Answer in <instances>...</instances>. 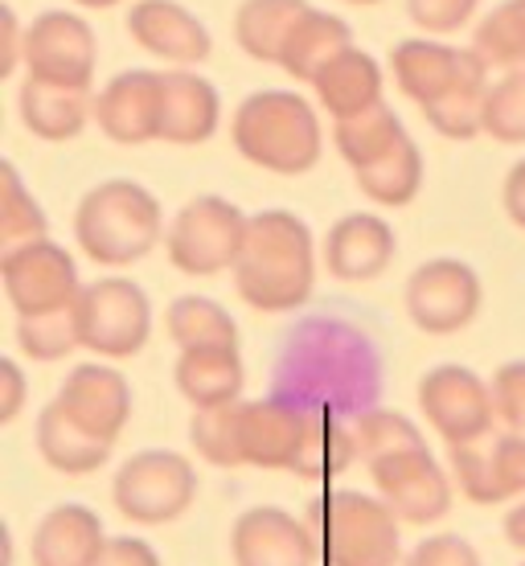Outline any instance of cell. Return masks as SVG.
<instances>
[{
	"instance_id": "obj_1",
	"label": "cell",
	"mask_w": 525,
	"mask_h": 566,
	"mask_svg": "<svg viewBox=\"0 0 525 566\" xmlns=\"http://www.w3.org/2000/svg\"><path fill=\"white\" fill-rule=\"evenodd\" d=\"M386 382L382 345L366 328L316 312L287 328L271 366V395L292 398L304 411L357 419L378 407Z\"/></svg>"
},
{
	"instance_id": "obj_2",
	"label": "cell",
	"mask_w": 525,
	"mask_h": 566,
	"mask_svg": "<svg viewBox=\"0 0 525 566\" xmlns=\"http://www.w3.org/2000/svg\"><path fill=\"white\" fill-rule=\"evenodd\" d=\"M234 287L255 312L284 316L308 304L316 287V242L304 218L292 210H263L251 218Z\"/></svg>"
},
{
	"instance_id": "obj_3",
	"label": "cell",
	"mask_w": 525,
	"mask_h": 566,
	"mask_svg": "<svg viewBox=\"0 0 525 566\" xmlns=\"http://www.w3.org/2000/svg\"><path fill=\"white\" fill-rule=\"evenodd\" d=\"M234 148L242 160L255 169L280 172V177H300L316 169L325 153V132L316 119L313 103L296 91H255L239 103L234 124H230Z\"/></svg>"
},
{
	"instance_id": "obj_4",
	"label": "cell",
	"mask_w": 525,
	"mask_h": 566,
	"mask_svg": "<svg viewBox=\"0 0 525 566\" xmlns=\"http://www.w3.org/2000/svg\"><path fill=\"white\" fill-rule=\"evenodd\" d=\"M165 230L160 201L140 181H103L95 185L74 210V239L91 263L99 268H132L148 251H157Z\"/></svg>"
},
{
	"instance_id": "obj_5",
	"label": "cell",
	"mask_w": 525,
	"mask_h": 566,
	"mask_svg": "<svg viewBox=\"0 0 525 566\" xmlns=\"http://www.w3.org/2000/svg\"><path fill=\"white\" fill-rule=\"evenodd\" d=\"M308 525L328 566H398L402 534L382 496L361 489H325L308 501Z\"/></svg>"
},
{
	"instance_id": "obj_6",
	"label": "cell",
	"mask_w": 525,
	"mask_h": 566,
	"mask_svg": "<svg viewBox=\"0 0 525 566\" xmlns=\"http://www.w3.org/2000/svg\"><path fill=\"white\" fill-rule=\"evenodd\" d=\"M112 501L136 525H169L198 501V468L189 455L165 448L136 452L115 472Z\"/></svg>"
},
{
	"instance_id": "obj_7",
	"label": "cell",
	"mask_w": 525,
	"mask_h": 566,
	"mask_svg": "<svg viewBox=\"0 0 525 566\" xmlns=\"http://www.w3.org/2000/svg\"><path fill=\"white\" fill-rule=\"evenodd\" d=\"M246 227L251 218L227 198H193L185 201L181 213L169 222L165 234V251L169 263L185 275H222L234 271L246 242Z\"/></svg>"
},
{
	"instance_id": "obj_8",
	"label": "cell",
	"mask_w": 525,
	"mask_h": 566,
	"mask_svg": "<svg viewBox=\"0 0 525 566\" xmlns=\"http://www.w3.org/2000/svg\"><path fill=\"white\" fill-rule=\"evenodd\" d=\"M78 333H83V349L91 354L112 357V361L136 357L153 337L148 292L124 275L86 283L78 296Z\"/></svg>"
},
{
	"instance_id": "obj_9",
	"label": "cell",
	"mask_w": 525,
	"mask_h": 566,
	"mask_svg": "<svg viewBox=\"0 0 525 566\" xmlns=\"http://www.w3.org/2000/svg\"><path fill=\"white\" fill-rule=\"evenodd\" d=\"M419 411L448 448L493 436L497 402L493 386L469 366H435L419 378Z\"/></svg>"
},
{
	"instance_id": "obj_10",
	"label": "cell",
	"mask_w": 525,
	"mask_h": 566,
	"mask_svg": "<svg viewBox=\"0 0 525 566\" xmlns=\"http://www.w3.org/2000/svg\"><path fill=\"white\" fill-rule=\"evenodd\" d=\"M4 296L17 316H42V312L74 308L86 283L78 280V263L66 247L50 239H29L21 247H9L0 259Z\"/></svg>"
},
{
	"instance_id": "obj_11",
	"label": "cell",
	"mask_w": 525,
	"mask_h": 566,
	"mask_svg": "<svg viewBox=\"0 0 525 566\" xmlns=\"http://www.w3.org/2000/svg\"><path fill=\"white\" fill-rule=\"evenodd\" d=\"M95 62H99L95 29L78 13L50 9V13L33 17V25L25 29V78L91 91Z\"/></svg>"
},
{
	"instance_id": "obj_12",
	"label": "cell",
	"mask_w": 525,
	"mask_h": 566,
	"mask_svg": "<svg viewBox=\"0 0 525 566\" xmlns=\"http://www.w3.org/2000/svg\"><path fill=\"white\" fill-rule=\"evenodd\" d=\"M369 468L374 493L382 496L390 513L402 525H431L448 517L452 510V476L443 472V464L423 448H407V452L382 455Z\"/></svg>"
},
{
	"instance_id": "obj_13",
	"label": "cell",
	"mask_w": 525,
	"mask_h": 566,
	"mask_svg": "<svg viewBox=\"0 0 525 566\" xmlns=\"http://www.w3.org/2000/svg\"><path fill=\"white\" fill-rule=\"evenodd\" d=\"M481 312V275L460 259H427L407 280V316L431 337H452Z\"/></svg>"
},
{
	"instance_id": "obj_14",
	"label": "cell",
	"mask_w": 525,
	"mask_h": 566,
	"mask_svg": "<svg viewBox=\"0 0 525 566\" xmlns=\"http://www.w3.org/2000/svg\"><path fill=\"white\" fill-rule=\"evenodd\" d=\"M230 554L234 566H316L321 542L308 517H296L280 505H255L239 513L230 530Z\"/></svg>"
},
{
	"instance_id": "obj_15",
	"label": "cell",
	"mask_w": 525,
	"mask_h": 566,
	"mask_svg": "<svg viewBox=\"0 0 525 566\" xmlns=\"http://www.w3.org/2000/svg\"><path fill=\"white\" fill-rule=\"evenodd\" d=\"M308 415L313 411H304L292 398L280 395L239 402L242 464L267 468V472H292L304 427H308Z\"/></svg>"
},
{
	"instance_id": "obj_16",
	"label": "cell",
	"mask_w": 525,
	"mask_h": 566,
	"mask_svg": "<svg viewBox=\"0 0 525 566\" xmlns=\"http://www.w3.org/2000/svg\"><path fill=\"white\" fill-rule=\"evenodd\" d=\"M62 411L71 415L74 423L86 427L91 436L115 439L124 436V427L132 419V386L119 369L103 366V361H86L66 374V382L54 398Z\"/></svg>"
},
{
	"instance_id": "obj_17",
	"label": "cell",
	"mask_w": 525,
	"mask_h": 566,
	"mask_svg": "<svg viewBox=\"0 0 525 566\" xmlns=\"http://www.w3.org/2000/svg\"><path fill=\"white\" fill-rule=\"evenodd\" d=\"M132 42L144 54L172 62V66H201L213 54V38L198 13H189L177 0H136L128 13Z\"/></svg>"
},
{
	"instance_id": "obj_18",
	"label": "cell",
	"mask_w": 525,
	"mask_h": 566,
	"mask_svg": "<svg viewBox=\"0 0 525 566\" xmlns=\"http://www.w3.org/2000/svg\"><path fill=\"white\" fill-rule=\"evenodd\" d=\"M398 239L395 227L378 213H345L325 234V268L333 280L342 283H366L378 280L395 263Z\"/></svg>"
},
{
	"instance_id": "obj_19",
	"label": "cell",
	"mask_w": 525,
	"mask_h": 566,
	"mask_svg": "<svg viewBox=\"0 0 525 566\" xmlns=\"http://www.w3.org/2000/svg\"><path fill=\"white\" fill-rule=\"evenodd\" d=\"M95 124L115 144L160 140V74L119 71L95 95Z\"/></svg>"
},
{
	"instance_id": "obj_20",
	"label": "cell",
	"mask_w": 525,
	"mask_h": 566,
	"mask_svg": "<svg viewBox=\"0 0 525 566\" xmlns=\"http://www.w3.org/2000/svg\"><path fill=\"white\" fill-rule=\"evenodd\" d=\"M222 99L210 78L193 71L160 74V140L165 144H206L218 132Z\"/></svg>"
},
{
	"instance_id": "obj_21",
	"label": "cell",
	"mask_w": 525,
	"mask_h": 566,
	"mask_svg": "<svg viewBox=\"0 0 525 566\" xmlns=\"http://www.w3.org/2000/svg\"><path fill=\"white\" fill-rule=\"evenodd\" d=\"M103 546H107V534H103L99 513L78 501H66L38 522L29 554H33V566H95Z\"/></svg>"
},
{
	"instance_id": "obj_22",
	"label": "cell",
	"mask_w": 525,
	"mask_h": 566,
	"mask_svg": "<svg viewBox=\"0 0 525 566\" xmlns=\"http://www.w3.org/2000/svg\"><path fill=\"white\" fill-rule=\"evenodd\" d=\"M172 382L193 411H213V407H230L242 402V354L230 345H213V349H181L177 366H172Z\"/></svg>"
},
{
	"instance_id": "obj_23",
	"label": "cell",
	"mask_w": 525,
	"mask_h": 566,
	"mask_svg": "<svg viewBox=\"0 0 525 566\" xmlns=\"http://www.w3.org/2000/svg\"><path fill=\"white\" fill-rule=\"evenodd\" d=\"M469 50L440 42V38H407L390 50V71H395L398 91L414 99L419 107L435 103L455 83V74L464 66Z\"/></svg>"
},
{
	"instance_id": "obj_24",
	"label": "cell",
	"mask_w": 525,
	"mask_h": 566,
	"mask_svg": "<svg viewBox=\"0 0 525 566\" xmlns=\"http://www.w3.org/2000/svg\"><path fill=\"white\" fill-rule=\"evenodd\" d=\"M357 460H361V439H357L354 419L313 411L308 415V427H304V439H300L292 476L313 484H328L337 481L342 472H349Z\"/></svg>"
},
{
	"instance_id": "obj_25",
	"label": "cell",
	"mask_w": 525,
	"mask_h": 566,
	"mask_svg": "<svg viewBox=\"0 0 525 566\" xmlns=\"http://www.w3.org/2000/svg\"><path fill=\"white\" fill-rule=\"evenodd\" d=\"M17 107H21L25 128L33 132L38 140H50V144L74 140V136L95 119V99H91V91L38 83V78H25V83H21Z\"/></svg>"
},
{
	"instance_id": "obj_26",
	"label": "cell",
	"mask_w": 525,
	"mask_h": 566,
	"mask_svg": "<svg viewBox=\"0 0 525 566\" xmlns=\"http://www.w3.org/2000/svg\"><path fill=\"white\" fill-rule=\"evenodd\" d=\"M313 91H316V103H321L333 119L369 112L374 103H382V66H378V57L366 54L361 45H349L345 54H337L325 71L316 74Z\"/></svg>"
},
{
	"instance_id": "obj_27",
	"label": "cell",
	"mask_w": 525,
	"mask_h": 566,
	"mask_svg": "<svg viewBox=\"0 0 525 566\" xmlns=\"http://www.w3.org/2000/svg\"><path fill=\"white\" fill-rule=\"evenodd\" d=\"M489 86H493V66L476 50H469L464 66L455 74V83L443 91L440 99L423 107L427 124L440 132L443 140H472V136H481V115H484Z\"/></svg>"
},
{
	"instance_id": "obj_28",
	"label": "cell",
	"mask_w": 525,
	"mask_h": 566,
	"mask_svg": "<svg viewBox=\"0 0 525 566\" xmlns=\"http://www.w3.org/2000/svg\"><path fill=\"white\" fill-rule=\"evenodd\" d=\"M38 452L62 476H91L112 460V443L78 427L57 402L38 415Z\"/></svg>"
},
{
	"instance_id": "obj_29",
	"label": "cell",
	"mask_w": 525,
	"mask_h": 566,
	"mask_svg": "<svg viewBox=\"0 0 525 566\" xmlns=\"http://www.w3.org/2000/svg\"><path fill=\"white\" fill-rule=\"evenodd\" d=\"M349 45H354L349 21H342L337 13H325V9H308L300 17V25L292 29L284 54H280V66L296 83H313L316 74L325 71L337 54H345Z\"/></svg>"
},
{
	"instance_id": "obj_30",
	"label": "cell",
	"mask_w": 525,
	"mask_h": 566,
	"mask_svg": "<svg viewBox=\"0 0 525 566\" xmlns=\"http://www.w3.org/2000/svg\"><path fill=\"white\" fill-rule=\"evenodd\" d=\"M308 0H242L234 13V42L242 45V54L255 62H275L284 54L292 29L300 25V17L308 13Z\"/></svg>"
},
{
	"instance_id": "obj_31",
	"label": "cell",
	"mask_w": 525,
	"mask_h": 566,
	"mask_svg": "<svg viewBox=\"0 0 525 566\" xmlns=\"http://www.w3.org/2000/svg\"><path fill=\"white\" fill-rule=\"evenodd\" d=\"M407 140V128L390 103H374L369 112L345 115L333 119V144L349 169H366L374 160H382L386 153H395L398 144Z\"/></svg>"
},
{
	"instance_id": "obj_32",
	"label": "cell",
	"mask_w": 525,
	"mask_h": 566,
	"mask_svg": "<svg viewBox=\"0 0 525 566\" xmlns=\"http://www.w3.org/2000/svg\"><path fill=\"white\" fill-rule=\"evenodd\" d=\"M354 181L357 189L366 193L369 201H378V206H411L419 198V189H423V153H419V144L407 136V140L398 144L395 153H386L382 160H374L366 169H354Z\"/></svg>"
},
{
	"instance_id": "obj_33",
	"label": "cell",
	"mask_w": 525,
	"mask_h": 566,
	"mask_svg": "<svg viewBox=\"0 0 525 566\" xmlns=\"http://www.w3.org/2000/svg\"><path fill=\"white\" fill-rule=\"evenodd\" d=\"M165 328H169L177 349H213V345L239 349V325H234V316L210 296L172 300L169 312H165Z\"/></svg>"
},
{
	"instance_id": "obj_34",
	"label": "cell",
	"mask_w": 525,
	"mask_h": 566,
	"mask_svg": "<svg viewBox=\"0 0 525 566\" xmlns=\"http://www.w3.org/2000/svg\"><path fill=\"white\" fill-rule=\"evenodd\" d=\"M472 50L501 71L525 66V0H501L472 33Z\"/></svg>"
},
{
	"instance_id": "obj_35",
	"label": "cell",
	"mask_w": 525,
	"mask_h": 566,
	"mask_svg": "<svg viewBox=\"0 0 525 566\" xmlns=\"http://www.w3.org/2000/svg\"><path fill=\"white\" fill-rule=\"evenodd\" d=\"M17 345L33 361H62L66 354L83 349L78 333V304L74 308L42 312V316H21L17 321Z\"/></svg>"
},
{
	"instance_id": "obj_36",
	"label": "cell",
	"mask_w": 525,
	"mask_h": 566,
	"mask_svg": "<svg viewBox=\"0 0 525 566\" xmlns=\"http://www.w3.org/2000/svg\"><path fill=\"white\" fill-rule=\"evenodd\" d=\"M481 132L497 144H525V66L505 71L489 86Z\"/></svg>"
},
{
	"instance_id": "obj_37",
	"label": "cell",
	"mask_w": 525,
	"mask_h": 566,
	"mask_svg": "<svg viewBox=\"0 0 525 566\" xmlns=\"http://www.w3.org/2000/svg\"><path fill=\"white\" fill-rule=\"evenodd\" d=\"M189 443L198 455L213 468H242V443H239V402L213 407V411H193L189 423Z\"/></svg>"
},
{
	"instance_id": "obj_38",
	"label": "cell",
	"mask_w": 525,
	"mask_h": 566,
	"mask_svg": "<svg viewBox=\"0 0 525 566\" xmlns=\"http://www.w3.org/2000/svg\"><path fill=\"white\" fill-rule=\"evenodd\" d=\"M354 427H357V439H361V460H366V464L382 460V455L407 452V448H423V431H419V423L402 411L374 407V411L357 415Z\"/></svg>"
},
{
	"instance_id": "obj_39",
	"label": "cell",
	"mask_w": 525,
	"mask_h": 566,
	"mask_svg": "<svg viewBox=\"0 0 525 566\" xmlns=\"http://www.w3.org/2000/svg\"><path fill=\"white\" fill-rule=\"evenodd\" d=\"M0 181H4V201H0V242H4V251H9V247H21V242H29V239H45V210L25 189L17 165L4 160Z\"/></svg>"
},
{
	"instance_id": "obj_40",
	"label": "cell",
	"mask_w": 525,
	"mask_h": 566,
	"mask_svg": "<svg viewBox=\"0 0 525 566\" xmlns=\"http://www.w3.org/2000/svg\"><path fill=\"white\" fill-rule=\"evenodd\" d=\"M489 455H493V484L497 501L525 496V436H489Z\"/></svg>"
},
{
	"instance_id": "obj_41",
	"label": "cell",
	"mask_w": 525,
	"mask_h": 566,
	"mask_svg": "<svg viewBox=\"0 0 525 566\" xmlns=\"http://www.w3.org/2000/svg\"><path fill=\"white\" fill-rule=\"evenodd\" d=\"M481 0H407V17L423 29L427 38H448L464 29Z\"/></svg>"
},
{
	"instance_id": "obj_42",
	"label": "cell",
	"mask_w": 525,
	"mask_h": 566,
	"mask_svg": "<svg viewBox=\"0 0 525 566\" xmlns=\"http://www.w3.org/2000/svg\"><path fill=\"white\" fill-rule=\"evenodd\" d=\"M493 402L497 423H505L513 436H525V361H505L493 374Z\"/></svg>"
},
{
	"instance_id": "obj_43",
	"label": "cell",
	"mask_w": 525,
	"mask_h": 566,
	"mask_svg": "<svg viewBox=\"0 0 525 566\" xmlns=\"http://www.w3.org/2000/svg\"><path fill=\"white\" fill-rule=\"evenodd\" d=\"M402 566H481V554L460 534H431L402 558Z\"/></svg>"
},
{
	"instance_id": "obj_44",
	"label": "cell",
	"mask_w": 525,
	"mask_h": 566,
	"mask_svg": "<svg viewBox=\"0 0 525 566\" xmlns=\"http://www.w3.org/2000/svg\"><path fill=\"white\" fill-rule=\"evenodd\" d=\"M95 566H160V554L144 538H128L124 534V538H107Z\"/></svg>"
},
{
	"instance_id": "obj_45",
	"label": "cell",
	"mask_w": 525,
	"mask_h": 566,
	"mask_svg": "<svg viewBox=\"0 0 525 566\" xmlns=\"http://www.w3.org/2000/svg\"><path fill=\"white\" fill-rule=\"evenodd\" d=\"M21 402H25V374L13 357L0 361V423H13L21 415Z\"/></svg>"
},
{
	"instance_id": "obj_46",
	"label": "cell",
	"mask_w": 525,
	"mask_h": 566,
	"mask_svg": "<svg viewBox=\"0 0 525 566\" xmlns=\"http://www.w3.org/2000/svg\"><path fill=\"white\" fill-rule=\"evenodd\" d=\"M0 29H4V45H0V74L9 78V74L25 62V29L17 25V13L4 4L0 9Z\"/></svg>"
},
{
	"instance_id": "obj_47",
	"label": "cell",
	"mask_w": 525,
	"mask_h": 566,
	"mask_svg": "<svg viewBox=\"0 0 525 566\" xmlns=\"http://www.w3.org/2000/svg\"><path fill=\"white\" fill-rule=\"evenodd\" d=\"M501 198H505V213H510L513 227L525 230V156L510 169V177H505V189H501Z\"/></svg>"
},
{
	"instance_id": "obj_48",
	"label": "cell",
	"mask_w": 525,
	"mask_h": 566,
	"mask_svg": "<svg viewBox=\"0 0 525 566\" xmlns=\"http://www.w3.org/2000/svg\"><path fill=\"white\" fill-rule=\"evenodd\" d=\"M505 538H510V546H517V551L525 554V501H517V505L505 513Z\"/></svg>"
},
{
	"instance_id": "obj_49",
	"label": "cell",
	"mask_w": 525,
	"mask_h": 566,
	"mask_svg": "<svg viewBox=\"0 0 525 566\" xmlns=\"http://www.w3.org/2000/svg\"><path fill=\"white\" fill-rule=\"evenodd\" d=\"M74 4H83V9H115V4H124V0H74Z\"/></svg>"
},
{
	"instance_id": "obj_50",
	"label": "cell",
	"mask_w": 525,
	"mask_h": 566,
	"mask_svg": "<svg viewBox=\"0 0 525 566\" xmlns=\"http://www.w3.org/2000/svg\"><path fill=\"white\" fill-rule=\"evenodd\" d=\"M345 4H382V0H345Z\"/></svg>"
},
{
	"instance_id": "obj_51",
	"label": "cell",
	"mask_w": 525,
	"mask_h": 566,
	"mask_svg": "<svg viewBox=\"0 0 525 566\" xmlns=\"http://www.w3.org/2000/svg\"><path fill=\"white\" fill-rule=\"evenodd\" d=\"M522 566H525V563H522Z\"/></svg>"
}]
</instances>
